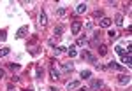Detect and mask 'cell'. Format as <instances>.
Segmentation results:
<instances>
[{
	"instance_id": "6da1fadb",
	"label": "cell",
	"mask_w": 132,
	"mask_h": 91,
	"mask_svg": "<svg viewBox=\"0 0 132 91\" xmlns=\"http://www.w3.org/2000/svg\"><path fill=\"white\" fill-rule=\"evenodd\" d=\"M81 58H83L85 61H88V63H93V65L97 63V58L92 54L90 51H86V49H83V51H81Z\"/></svg>"
},
{
	"instance_id": "7a4b0ae2",
	"label": "cell",
	"mask_w": 132,
	"mask_h": 91,
	"mask_svg": "<svg viewBox=\"0 0 132 91\" xmlns=\"http://www.w3.org/2000/svg\"><path fill=\"white\" fill-rule=\"evenodd\" d=\"M50 75H51V79H53V81L60 79V72L56 70V67H55V60L51 61V65H50Z\"/></svg>"
},
{
	"instance_id": "3957f363",
	"label": "cell",
	"mask_w": 132,
	"mask_h": 91,
	"mask_svg": "<svg viewBox=\"0 0 132 91\" xmlns=\"http://www.w3.org/2000/svg\"><path fill=\"white\" fill-rule=\"evenodd\" d=\"M102 84L104 82L101 81V79H92V82H90V88H88V91H99L102 88Z\"/></svg>"
},
{
	"instance_id": "277c9868",
	"label": "cell",
	"mask_w": 132,
	"mask_h": 91,
	"mask_svg": "<svg viewBox=\"0 0 132 91\" xmlns=\"http://www.w3.org/2000/svg\"><path fill=\"white\" fill-rule=\"evenodd\" d=\"M81 28H83V23L81 21H72V26H71V33L72 35H78L79 32H81Z\"/></svg>"
},
{
	"instance_id": "5b68a950",
	"label": "cell",
	"mask_w": 132,
	"mask_h": 91,
	"mask_svg": "<svg viewBox=\"0 0 132 91\" xmlns=\"http://www.w3.org/2000/svg\"><path fill=\"white\" fill-rule=\"evenodd\" d=\"M118 84H122V86H129V84H130V75H125V74L118 75Z\"/></svg>"
},
{
	"instance_id": "8992f818",
	"label": "cell",
	"mask_w": 132,
	"mask_h": 91,
	"mask_svg": "<svg viewBox=\"0 0 132 91\" xmlns=\"http://www.w3.org/2000/svg\"><path fill=\"white\" fill-rule=\"evenodd\" d=\"M106 68H111V70H118V72H122V70H125V67L123 65H118L116 61H109L108 63V67Z\"/></svg>"
},
{
	"instance_id": "52a82bcc",
	"label": "cell",
	"mask_w": 132,
	"mask_h": 91,
	"mask_svg": "<svg viewBox=\"0 0 132 91\" xmlns=\"http://www.w3.org/2000/svg\"><path fill=\"white\" fill-rule=\"evenodd\" d=\"M111 23H113L111 18H102V19L99 21V26H102V28H109V26H111Z\"/></svg>"
},
{
	"instance_id": "ba28073f",
	"label": "cell",
	"mask_w": 132,
	"mask_h": 91,
	"mask_svg": "<svg viewBox=\"0 0 132 91\" xmlns=\"http://www.w3.org/2000/svg\"><path fill=\"white\" fill-rule=\"evenodd\" d=\"M27 33H28V26H21L20 30L16 32V39H23Z\"/></svg>"
},
{
	"instance_id": "9c48e42d",
	"label": "cell",
	"mask_w": 132,
	"mask_h": 91,
	"mask_svg": "<svg viewBox=\"0 0 132 91\" xmlns=\"http://www.w3.org/2000/svg\"><path fill=\"white\" fill-rule=\"evenodd\" d=\"M86 9H88V5L85 2H81V4L76 5V14H83V12H86Z\"/></svg>"
},
{
	"instance_id": "30bf717a",
	"label": "cell",
	"mask_w": 132,
	"mask_h": 91,
	"mask_svg": "<svg viewBox=\"0 0 132 91\" xmlns=\"http://www.w3.org/2000/svg\"><path fill=\"white\" fill-rule=\"evenodd\" d=\"M99 42H101V32H93V37H92V46L95 47Z\"/></svg>"
},
{
	"instance_id": "8fae6325",
	"label": "cell",
	"mask_w": 132,
	"mask_h": 91,
	"mask_svg": "<svg viewBox=\"0 0 132 91\" xmlns=\"http://www.w3.org/2000/svg\"><path fill=\"white\" fill-rule=\"evenodd\" d=\"M122 60H123V65H125V67H130V65H132L130 53H127V54H123V56H122Z\"/></svg>"
},
{
	"instance_id": "7c38bea8",
	"label": "cell",
	"mask_w": 132,
	"mask_h": 91,
	"mask_svg": "<svg viewBox=\"0 0 132 91\" xmlns=\"http://www.w3.org/2000/svg\"><path fill=\"white\" fill-rule=\"evenodd\" d=\"M81 86V82L79 81H71V82H67V89L71 91V89H78Z\"/></svg>"
},
{
	"instance_id": "4fadbf2b",
	"label": "cell",
	"mask_w": 132,
	"mask_h": 91,
	"mask_svg": "<svg viewBox=\"0 0 132 91\" xmlns=\"http://www.w3.org/2000/svg\"><path fill=\"white\" fill-rule=\"evenodd\" d=\"M72 68H74V67H72L71 61H67V63H62V70H63V72H72Z\"/></svg>"
},
{
	"instance_id": "5bb4252c",
	"label": "cell",
	"mask_w": 132,
	"mask_h": 91,
	"mask_svg": "<svg viewBox=\"0 0 132 91\" xmlns=\"http://www.w3.org/2000/svg\"><path fill=\"white\" fill-rule=\"evenodd\" d=\"M39 23H41L42 26H44V25L48 23V16H46V12H44V11H42V12H41V16H39Z\"/></svg>"
},
{
	"instance_id": "9a60e30c",
	"label": "cell",
	"mask_w": 132,
	"mask_h": 91,
	"mask_svg": "<svg viewBox=\"0 0 132 91\" xmlns=\"http://www.w3.org/2000/svg\"><path fill=\"white\" fill-rule=\"evenodd\" d=\"M86 44H88V39H86V37H81V39H78V42H76L78 47H83V46H86Z\"/></svg>"
},
{
	"instance_id": "2e32d148",
	"label": "cell",
	"mask_w": 132,
	"mask_h": 91,
	"mask_svg": "<svg viewBox=\"0 0 132 91\" xmlns=\"http://www.w3.org/2000/svg\"><path fill=\"white\" fill-rule=\"evenodd\" d=\"M35 79H42V67L41 65L35 67Z\"/></svg>"
},
{
	"instance_id": "e0dca14e",
	"label": "cell",
	"mask_w": 132,
	"mask_h": 91,
	"mask_svg": "<svg viewBox=\"0 0 132 91\" xmlns=\"http://www.w3.org/2000/svg\"><path fill=\"white\" fill-rule=\"evenodd\" d=\"M114 23H116L118 26H122V25H123V16H122V14H116V18H114Z\"/></svg>"
},
{
	"instance_id": "ac0fdd59",
	"label": "cell",
	"mask_w": 132,
	"mask_h": 91,
	"mask_svg": "<svg viewBox=\"0 0 132 91\" xmlns=\"http://www.w3.org/2000/svg\"><path fill=\"white\" fill-rule=\"evenodd\" d=\"M90 77H92V72L90 70H83L81 72V79H83V81H85V79H90Z\"/></svg>"
},
{
	"instance_id": "d6986e66",
	"label": "cell",
	"mask_w": 132,
	"mask_h": 91,
	"mask_svg": "<svg viewBox=\"0 0 132 91\" xmlns=\"http://www.w3.org/2000/svg\"><path fill=\"white\" fill-rule=\"evenodd\" d=\"M9 53H11L9 47H4V49H0V58H5V56H7Z\"/></svg>"
},
{
	"instance_id": "ffe728a7",
	"label": "cell",
	"mask_w": 132,
	"mask_h": 91,
	"mask_svg": "<svg viewBox=\"0 0 132 91\" xmlns=\"http://www.w3.org/2000/svg\"><path fill=\"white\" fill-rule=\"evenodd\" d=\"M62 33H63V26H56L55 28V37H62Z\"/></svg>"
},
{
	"instance_id": "44dd1931",
	"label": "cell",
	"mask_w": 132,
	"mask_h": 91,
	"mask_svg": "<svg viewBox=\"0 0 132 91\" xmlns=\"http://www.w3.org/2000/svg\"><path fill=\"white\" fill-rule=\"evenodd\" d=\"M106 53H108V47H106L104 44H101V47H99V54H101V56H106Z\"/></svg>"
},
{
	"instance_id": "7402d4cb",
	"label": "cell",
	"mask_w": 132,
	"mask_h": 91,
	"mask_svg": "<svg viewBox=\"0 0 132 91\" xmlns=\"http://www.w3.org/2000/svg\"><path fill=\"white\" fill-rule=\"evenodd\" d=\"M67 53H69V56H71V58H74V56L78 54V51H76V47H74V46H71V49L67 51Z\"/></svg>"
},
{
	"instance_id": "603a6c76",
	"label": "cell",
	"mask_w": 132,
	"mask_h": 91,
	"mask_svg": "<svg viewBox=\"0 0 132 91\" xmlns=\"http://www.w3.org/2000/svg\"><path fill=\"white\" fill-rule=\"evenodd\" d=\"M114 51H116V53H118L120 56H123V54H127V53H125V49H123V47H120V46H116V47H114Z\"/></svg>"
},
{
	"instance_id": "cb8c5ba5",
	"label": "cell",
	"mask_w": 132,
	"mask_h": 91,
	"mask_svg": "<svg viewBox=\"0 0 132 91\" xmlns=\"http://www.w3.org/2000/svg\"><path fill=\"white\" fill-rule=\"evenodd\" d=\"M108 35H109V39H111V41H114V39L118 37V33H116L114 30H109V33H108Z\"/></svg>"
},
{
	"instance_id": "d4e9b609",
	"label": "cell",
	"mask_w": 132,
	"mask_h": 91,
	"mask_svg": "<svg viewBox=\"0 0 132 91\" xmlns=\"http://www.w3.org/2000/svg\"><path fill=\"white\" fill-rule=\"evenodd\" d=\"M62 53H65V47H63V46H60V47H56V49H55V54H56V56L62 54Z\"/></svg>"
},
{
	"instance_id": "484cf974",
	"label": "cell",
	"mask_w": 132,
	"mask_h": 91,
	"mask_svg": "<svg viewBox=\"0 0 132 91\" xmlns=\"http://www.w3.org/2000/svg\"><path fill=\"white\" fill-rule=\"evenodd\" d=\"M56 14H58V16H63V14H65V7H58V9H56Z\"/></svg>"
},
{
	"instance_id": "4316f807",
	"label": "cell",
	"mask_w": 132,
	"mask_h": 91,
	"mask_svg": "<svg viewBox=\"0 0 132 91\" xmlns=\"http://www.w3.org/2000/svg\"><path fill=\"white\" fill-rule=\"evenodd\" d=\"M95 18H99V19H102L104 18V14H102V11H95V14H93Z\"/></svg>"
},
{
	"instance_id": "83f0119b",
	"label": "cell",
	"mask_w": 132,
	"mask_h": 91,
	"mask_svg": "<svg viewBox=\"0 0 132 91\" xmlns=\"http://www.w3.org/2000/svg\"><path fill=\"white\" fill-rule=\"evenodd\" d=\"M9 68H11V70H20V65H16V63H11Z\"/></svg>"
},
{
	"instance_id": "f1b7e54d",
	"label": "cell",
	"mask_w": 132,
	"mask_h": 91,
	"mask_svg": "<svg viewBox=\"0 0 132 91\" xmlns=\"http://www.w3.org/2000/svg\"><path fill=\"white\" fill-rule=\"evenodd\" d=\"M5 39H7V37H5V32L2 30V32H0V41L4 42V41H5Z\"/></svg>"
},
{
	"instance_id": "f546056e",
	"label": "cell",
	"mask_w": 132,
	"mask_h": 91,
	"mask_svg": "<svg viewBox=\"0 0 132 91\" xmlns=\"http://www.w3.org/2000/svg\"><path fill=\"white\" fill-rule=\"evenodd\" d=\"M92 28H93V23H92V21H88V23H86V30L90 32Z\"/></svg>"
},
{
	"instance_id": "4dcf8cb0",
	"label": "cell",
	"mask_w": 132,
	"mask_h": 91,
	"mask_svg": "<svg viewBox=\"0 0 132 91\" xmlns=\"http://www.w3.org/2000/svg\"><path fill=\"white\" fill-rule=\"evenodd\" d=\"M7 91H16V88H14L12 84H9V86H7Z\"/></svg>"
},
{
	"instance_id": "1f68e13d",
	"label": "cell",
	"mask_w": 132,
	"mask_h": 91,
	"mask_svg": "<svg viewBox=\"0 0 132 91\" xmlns=\"http://www.w3.org/2000/svg\"><path fill=\"white\" fill-rule=\"evenodd\" d=\"M5 77V72H4V68H0V79H4Z\"/></svg>"
},
{
	"instance_id": "d6a6232c",
	"label": "cell",
	"mask_w": 132,
	"mask_h": 91,
	"mask_svg": "<svg viewBox=\"0 0 132 91\" xmlns=\"http://www.w3.org/2000/svg\"><path fill=\"white\" fill-rule=\"evenodd\" d=\"M79 91H88V88H81V89H79Z\"/></svg>"
},
{
	"instance_id": "836d02e7",
	"label": "cell",
	"mask_w": 132,
	"mask_h": 91,
	"mask_svg": "<svg viewBox=\"0 0 132 91\" xmlns=\"http://www.w3.org/2000/svg\"><path fill=\"white\" fill-rule=\"evenodd\" d=\"M23 91H34V89H32V88H27V89H23Z\"/></svg>"
}]
</instances>
